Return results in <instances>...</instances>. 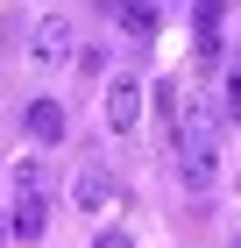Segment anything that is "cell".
Listing matches in <instances>:
<instances>
[{
  "mask_svg": "<svg viewBox=\"0 0 241 248\" xmlns=\"http://www.w3.org/2000/svg\"><path fill=\"white\" fill-rule=\"evenodd\" d=\"M93 248H135V241H128V227H99V241H93Z\"/></svg>",
  "mask_w": 241,
  "mask_h": 248,
  "instance_id": "cell-11",
  "label": "cell"
},
{
  "mask_svg": "<svg viewBox=\"0 0 241 248\" xmlns=\"http://www.w3.org/2000/svg\"><path fill=\"white\" fill-rule=\"evenodd\" d=\"M220 15H227V0H199V7H192V21H199V29H220Z\"/></svg>",
  "mask_w": 241,
  "mask_h": 248,
  "instance_id": "cell-10",
  "label": "cell"
},
{
  "mask_svg": "<svg viewBox=\"0 0 241 248\" xmlns=\"http://www.w3.org/2000/svg\"><path fill=\"white\" fill-rule=\"evenodd\" d=\"M177 177H185L192 191H206L220 177V142H177Z\"/></svg>",
  "mask_w": 241,
  "mask_h": 248,
  "instance_id": "cell-4",
  "label": "cell"
},
{
  "mask_svg": "<svg viewBox=\"0 0 241 248\" xmlns=\"http://www.w3.org/2000/svg\"><path fill=\"white\" fill-rule=\"evenodd\" d=\"M43 227H50V199H15L7 206V234L15 241H43Z\"/></svg>",
  "mask_w": 241,
  "mask_h": 248,
  "instance_id": "cell-5",
  "label": "cell"
},
{
  "mask_svg": "<svg viewBox=\"0 0 241 248\" xmlns=\"http://www.w3.org/2000/svg\"><path fill=\"white\" fill-rule=\"evenodd\" d=\"M234 199H241V163H234Z\"/></svg>",
  "mask_w": 241,
  "mask_h": 248,
  "instance_id": "cell-13",
  "label": "cell"
},
{
  "mask_svg": "<svg viewBox=\"0 0 241 248\" xmlns=\"http://www.w3.org/2000/svg\"><path fill=\"white\" fill-rule=\"evenodd\" d=\"M29 57H36L43 71H57V64H71V57H78V29H71L64 15H43L36 29H29Z\"/></svg>",
  "mask_w": 241,
  "mask_h": 248,
  "instance_id": "cell-1",
  "label": "cell"
},
{
  "mask_svg": "<svg viewBox=\"0 0 241 248\" xmlns=\"http://www.w3.org/2000/svg\"><path fill=\"white\" fill-rule=\"evenodd\" d=\"M15 199H50V177H43V156H15Z\"/></svg>",
  "mask_w": 241,
  "mask_h": 248,
  "instance_id": "cell-8",
  "label": "cell"
},
{
  "mask_svg": "<svg viewBox=\"0 0 241 248\" xmlns=\"http://www.w3.org/2000/svg\"><path fill=\"white\" fill-rule=\"evenodd\" d=\"M71 206H78V213H107V206H113V170H107V163H78Z\"/></svg>",
  "mask_w": 241,
  "mask_h": 248,
  "instance_id": "cell-3",
  "label": "cell"
},
{
  "mask_svg": "<svg viewBox=\"0 0 241 248\" xmlns=\"http://www.w3.org/2000/svg\"><path fill=\"white\" fill-rule=\"evenodd\" d=\"M99 7H107V15H121V0H99Z\"/></svg>",
  "mask_w": 241,
  "mask_h": 248,
  "instance_id": "cell-12",
  "label": "cell"
},
{
  "mask_svg": "<svg viewBox=\"0 0 241 248\" xmlns=\"http://www.w3.org/2000/svg\"><path fill=\"white\" fill-rule=\"evenodd\" d=\"M0 241H7V220H0Z\"/></svg>",
  "mask_w": 241,
  "mask_h": 248,
  "instance_id": "cell-14",
  "label": "cell"
},
{
  "mask_svg": "<svg viewBox=\"0 0 241 248\" xmlns=\"http://www.w3.org/2000/svg\"><path fill=\"white\" fill-rule=\"evenodd\" d=\"M113 21H121V29H128V36H156V29H163V7H156V0H121V15H113Z\"/></svg>",
  "mask_w": 241,
  "mask_h": 248,
  "instance_id": "cell-6",
  "label": "cell"
},
{
  "mask_svg": "<svg viewBox=\"0 0 241 248\" xmlns=\"http://www.w3.org/2000/svg\"><path fill=\"white\" fill-rule=\"evenodd\" d=\"M220 114H227V121H241V64L227 71V85H220Z\"/></svg>",
  "mask_w": 241,
  "mask_h": 248,
  "instance_id": "cell-9",
  "label": "cell"
},
{
  "mask_svg": "<svg viewBox=\"0 0 241 248\" xmlns=\"http://www.w3.org/2000/svg\"><path fill=\"white\" fill-rule=\"evenodd\" d=\"M234 248H241V241H234Z\"/></svg>",
  "mask_w": 241,
  "mask_h": 248,
  "instance_id": "cell-15",
  "label": "cell"
},
{
  "mask_svg": "<svg viewBox=\"0 0 241 248\" xmlns=\"http://www.w3.org/2000/svg\"><path fill=\"white\" fill-rule=\"evenodd\" d=\"M142 78H128V71H121V78H107V128L113 135H135V121H142Z\"/></svg>",
  "mask_w": 241,
  "mask_h": 248,
  "instance_id": "cell-2",
  "label": "cell"
},
{
  "mask_svg": "<svg viewBox=\"0 0 241 248\" xmlns=\"http://www.w3.org/2000/svg\"><path fill=\"white\" fill-rule=\"evenodd\" d=\"M29 142H64V107L57 99H29Z\"/></svg>",
  "mask_w": 241,
  "mask_h": 248,
  "instance_id": "cell-7",
  "label": "cell"
}]
</instances>
